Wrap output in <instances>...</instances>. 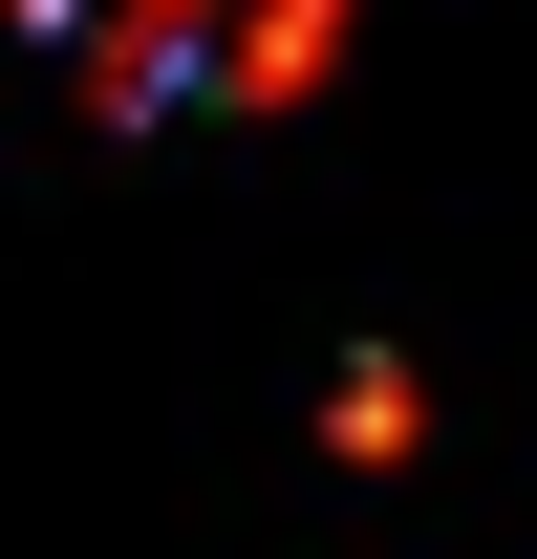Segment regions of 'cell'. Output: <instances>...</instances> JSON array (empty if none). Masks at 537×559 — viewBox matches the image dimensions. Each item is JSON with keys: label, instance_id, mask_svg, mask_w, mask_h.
<instances>
[{"label": "cell", "instance_id": "obj_1", "mask_svg": "<svg viewBox=\"0 0 537 559\" xmlns=\"http://www.w3.org/2000/svg\"><path fill=\"white\" fill-rule=\"evenodd\" d=\"M323 452H344V474H408V452H430V366H408V345H344Z\"/></svg>", "mask_w": 537, "mask_h": 559}]
</instances>
